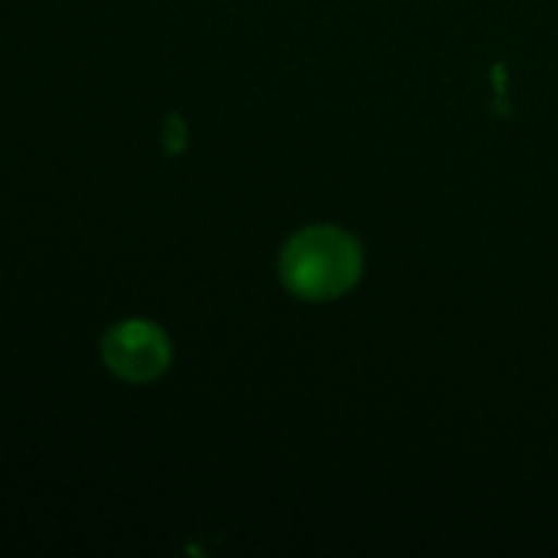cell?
<instances>
[{"label": "cell", "instance_id": "cell-1", "mask_svg": "<svg viewBox=\"0 0 558 558\" xmlns=\"http://www.w3.org/2000/svg\"><path fill=\"white\" fill-rule=\"evenodd\" d=\"M360 245L332 227L305 229L283 248L281 278L294 294L330 300L347 292L360 276Z\"/></svg>", "mask_w": 558, "mask_h": 558}, {"label": "cell", "instance_id": "cell-2", "mask_svg": "<svg viewBox=\"0 0 558 558\" xmlns=\"http://www.w3.org/2000/svg\"><path fill=\"white\" fill-rule=\"evenodd\" d=\"M104 360L129 381H150L167 368L169 343L158 327L147 322H125L104 341Z\"/></svg>", "mask_w": 558, "mask_h": 558}]
</instances>
